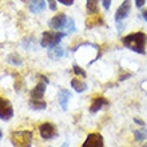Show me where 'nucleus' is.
Listing matches in <instances>:
<instances>
[{"mask_svg": "<svg viewBox=\"0 0 147 147\" xmlns=\"http://www.w3.org/2000/svg\"><path fill=\"white\" fill-rule=\"evenodd\" d=\"M64 36L66 34L60 31H44L42 34V39H40V46L46 47V48L56 47Z\"/></svg>", "mask_w": 147, "mask_h": 147, "instance_id": "obj_4", "label": "nucleus"}, {"mask_svg": "<svg viewBox=\"0 0 147 147\" xmlns=\"http://www.w3.org/2000/svg\"><path fill=\"white\" fill-rule=\"evenodd\" d=\"M67 22H68V19H67L66 13H58L48 22V26L52 30H63V28H66Z\"/></svg>", "mask_w": 147, "mask_h": 147, "instance_id": "obj_9", "label": "nucleus"}, {"mask_svg": "<svg viewBox=\"0 0 147 147\" xmlns=\"http://www.w3.org/2000/svg\"><path fill=\"white\" fill-rule=\"evenodd\" d=\"M48 3H50V8L52 9V11H56L58 9V7H56V3H55V0H47Z\"/></svg>", "mask_w": 147, "mask_h": 147, "instance_id": "obj_21", "label": "nucleus"}, {"mask_svg": "<svg viewBox=\"0 0 147 147\" xmlns=\"http://www.w3.org/2000/svg\"><path fill=\"white\" fill-rule=\"evenodd\" d=\"M122 44L127 47L128 50L134 51L136 54H144L147 44V35L144 32H132L122 39Z\"/></svg>", "mask_w": 147, "mask_h": 147, "instance_id": "obj_1", "label": "nucleus"}, {"mask_svg": "<svg viewBox=\"0 0 147 147\" xmlns=\"http://www.w3.org/2000/svg\"><path fill=\"white\" fill-rule=\"evenodd\" d=\"M70 98H71V92L68 91V90L62 88L60 91H59V103H60V106H62V109L64 110V111L67 110Z\"/></svg>", "mask_w": 147, "mask_h": 147, "instance_id": "obj_12", "label": "nucleus"}, {"mask_svg": "<svg viewBox=\"0 0 147 147\" xmlns=\"http://www.w3.org/2000/svg\"><path fill=\"white\" fill-rule=\"evenodd\" d=\"M66 30L68 32H74L76 28H75V23H74V20L72 19H70L68 22H67V26H66Z\"/></svg>", "mask_w": 147, "mask_h": 147, "instance_id": "obj_18", "label": "nucleus"}, {"mask_svg": "<svg viewBox=\"0 0 147 147\" xmlns=\"http://www.w3.org/2000/svg\"><path fill=\"white\" fill-rule=\"evenodd\" d=\"M39 132H40V136H42L44 140L48 139H54L58 136V128L56 126L50 122H46V123H42L39 126Z\"/></svg>", "mask_w": 147, "mask_h": 147, "instance_id": "obj_5", "label": "nucleus"}, {"mask_svg": "<svg viewBox=\"0 0 147 147\" xmlns=\"http://www.w3.org/2000/svg\"><path fill=\"white\" fill-rule=\"evenodd\" d=\"M82 147H105L103 136L100 134H98V132L88 134V136L86 138L84 143L82 144Z\"/></svg>", "mask_w": 147, "mask_h": 147, "instance_id": "obj_8", "label": "nucleus"}, {"mask_svg": "<svg viewBox=\"0 0 147 147\" xmlns=\"http://www.w3.org/2000/svg\"><path fill=\"white\" fill-rule=\"evenodd\" d=\"M71 87H72L76 92H83V91L87 90V84L83 83V82H80V80H78L76 78L71 79Z\"/></svg>", "mask_w": 147, "mask_h": 147, "instance_id": "obj_13", "label": "nucleus"}, {"mask_svg": "<svg viewBox=\"0 0 147 147\" xmlns=\"http://www.w3.org/2000/svg\"><path fill=\"white\" fill-rule=\"evenodd\" d=\"M60 4H63V5H72L74 3H75V0H58Z\"/></svg>", "mask_w": 147, "mask_h": 147, "instance_id": "obj_20", "label": "nucleus"}, {"mask_svg": "<svg viewBox=\"0 0 147 147\" xmlns=\"http://www.w3.org/2000/svg\"><path fill=\"white\" fill-rule=\"evenodd\" d=\"M102 5L106 11H109L110 7H111V0H102Z\"/></svg>", "mask_w": 147, "mask_h": 147, "instance_id": "obj_19", "label": "nucleus"}, {"mask_svg": "<svg viewBox=\"0 0 147 147\" xmlns=\"http://www.w3.org/2000/svg\"><path fill=\"white\" fill-rule=\"evenodd\" d=\"M1 136H3V132H1V130H0V138H1Z\"/></svg>", "mask_w": 147, "mask_h": 147, "instance_id": "obj_26", "label": "nucleus"}, {"mask_svg": "<svg viewBox=\"0 0 147 147\" xmlns=\"http://www.w3.org/2000/svg\"><path fill=\"white\" fill-rule=\"evenodd\" d=\"M48 83V79L44 76V80L39 82L38 84L31 90L30 92V103H31L32 109L35 110H44L46 109V102L43 99L44 96V92H46V86Z\"/></svg>", "mask_w": 147, "mask_h": 147, "instance_id": "obj_2", "label": "nucleus"}, {"mask_svg": "<svg viewBox=\"0 0 147 147\" xmlns=\"http://www.w3.org/2000/svg\"><path fill=\"white\" fill-rule=\"evenodd\" d=\"M134 122H135L136 124H139L140 127H144V122L142 119H138V118H135V119H134Z\"/></svg>", "mask_w": 147, "mask_h": 147, "instance_id": "obj_23", "label": "nucleus"}, {"mask_svg": "<svg viewBox=\"0 0 147 147\" xmlns=\"http://www.w3.org/2000/svg\"><path fill=\"white\" fill-rule=\"evenodd\" d=\"M11 143L13 147H31L32 132L28 130L13 131L11 134Z\"/></svg>", "mask_w": 147, "mask_h": 147, "instance_id": "obj_3", "label": "nucleus"}, {"mask_svg": "<svg viewBox=\"0 0 147 147\" xmlns=\"http://www.w3.org/2000/svg\"><path fill=\"white\" fill-rule=\"evenodd\" d=\"M50 50H51V52H48V55H50L52 59H59L64 55L63 54V48L62 47H59V46L52 47V48H50Z\"/></svg>", "mask_w": 147, "mask_h": 147, "instance_id": "obj_16", "label": "nucleus"}, {"mask_svg": "<svg viewBox=\"0 0 147 147\" xmlns=\"http://www.w3.org/2000/svg\"><path fill=\"white\" fill-rule=\"evenodd\" d=\"M62 147H68V143H67V142H66V143H63Z\"/></svg>", "mask_w": 147, "mask_h": 147, "instance_id": "obj_25", "label": "nucleus"}, {"mask_svg": "<svg viewBox=\"0 0 147 147\" xmlns=\"http://www.w3.org/2000/svg\"><path fill=\"white\" fill-rule=\"evenodd\" d=\"M87 12L90 15L98 13V0H87Z\"/></svg>", "mask_w": 147, "mask_h": 147, "instance_id": "obj_15", "label": "nucleus"}, {"mask_svg": "<svg viewBox=\"0 0 147 147\" xmlns=\"http://www.w3.org/2000/svg\"><path fill=\"white\" fill-rule=\"evenodd\" d=\"M72 70H74V74H75V75H78V76H82V78H86V71L83 70V68H80V67L78 66V64H74Z\"/></svg>", "mask_w": 147, "mask_h": 147, "instance_id": "obj_17", "label": "nucleus"}, {"mask_svg": "<svg viewBox=\"0 0 147 147\" xmlns=\"http://www.w3.org/2000/svg\"><path fill=\"white\" fill-rule=\"evenodd\" d=\"M134 136L138 142H142V140H146L147 139V128L146 127H142L139 130H135L134 131Z\"/></svg>", "mask_w": 147, "mask_h": 147, "instance_id": "obj_14", "label": "nucleus"}, {"mask_svg": "<svg viewBox=\"0 0 147 147\" xmlns=\"http://www.w3.org/2000/svg\"><path fill=\"white\" fill-rule=\"evenodd\" d=\"M130 11H131V0H124L123 3L119 5V8L116 9V12H115V20H116V23L123 22V20L128 16Z\"/></svg>", "mask_w": 147, "mask_h": 147, "instance_id": "obj_7", "label": "nucleus"}, {"mask_svg": "<svg viewBox=\"0 0 147 147\" xmlns=\"http://www.w3.org/2000/svg\"><path fill=\"white\" fill-rule=\"evenodd\" d=\"M142 16H143V19L147 22V9H143V12H142Z\"/></svg>", "mask_w": 147, "mask_h": 147, "instance_id": "obj_24", "label": "nucleus"}, {"mask_svg": "<svg viewBox=\"0 0 147 147\" xmlns=\"http://www.w3.org/2000/svg\"><path fill=\"white\" fill-rule=\"evenodd\" d=\"M28 8L32 13H40L47 8L44 0H28Z\"/></svg>", "mask_w": 147, "mask_h": 147, "instance_id": "obj_10", "label": "nucleus"}, {"mask_svg": "<svg viewBox=\"0 0 147 147\" xmlns=\"http://www.w3.org/2000/svg\"><path fill=\"white\" fill-rule=\"evenodd\" d=\"M144 3H146V0H135V5L138 8H142L144 5Z\"/></svg>", "mask_w": 147, "mask_h": 147, "instance_id": "obj_22", "label": "nucleus"}, {"mask_svg": "<svg viewBox=\"0 0 147 147\" xmlns=\"http://www.w3.org/2000/svg\"><path fill=\"white\" fill-rule=\"evenodd\" d=\"M109 105V102L106 100L103 96H99V98H95L92 100V103H91V106H90V112H92V114H95V112H98L99 110L103 109V106Z\"/></svg>", "mask_w": 147, "mask_h": 147, "instance_id": "obj_11", "label": "nucleus"}, {"mask_svg": "<svg viewBox=\"0 0 147 147\" xmlns=\"http://www.w3.org/2000/svg\"><path fill=\"white\" fill-rule=\"evenodd\" d=\"M12 116H13V109H12L11 102L0 96V119L9 120Z\"/></svg>", "mask_w": 147, "mask_h": 147, "instance_id": "obj_6", "label": "nucleus"}]
</instances>
